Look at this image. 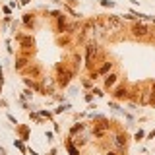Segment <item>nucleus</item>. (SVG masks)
I'll return each instance as SVG.
<instances>
[{
	"instance_id": "3",
	"label": "nucleus",
	"mask_w": 155,
	"mask_h": 155,
	"mask_svg": "<svg viewBox=\"0 0 155 155\" xmlns=\"http://www.w3.org/2000/svg\"><path fill=\"white\" fill-rule=\"evenodd\" d=\"M147 33H149L147 31V25H144V24H136L132 27V35L134 37H146Z\"/></svg>"
},
{
	"instance_id": "14",
	"label": "nucleus",
	"mask_w": 155,
	"mask_h": 155,
	"mask_svg": "<svg viewBox=\"0 0 155 155\" xmlns=\"http://www.w3.org/2000/svg\"><path fill=\"white\" fill-rule=\"evenodd\" d=\"M81 130H84V124H78V126H74V128H72V136H74L76 132H81Z\"/></svg>"
},
{
	"instance_id": "8",
	"label": "nucleus",
	"mask_w": 155,
	"mask_h": 155,
	"mask_svg": "<svg viewBox=\"0 0 155 155\" xmlns=\"http://www.w3.org/2000/svg\"><path fill=\"white\" fill-rule=\"evenodd\" d=\"M29 62H27V58H18L16 60V70H21V68H25Z\"/></svg>"
},
{
	"instance_id": "12",
	"label": "nucleus",
	"mask_w": 155,
	"mask_h": 155,
	"mask_svg": "<svg viewBox=\"0 0 155 155\" xmlns=\"http://www.w3.org/2000/svg\"><path fill=\"white\" fill-rule=\"evenodd\" d=\"M24 24H25V25H29V24L33 25V16H31V14H25V16H24Z\"/></svg>"
},
{
	"instance_id": "13",
	"label": "nucleus",
	"mask_w": 155,
	"mask_h": 155,
	"mask_svg": "<svg viewBox=\"0 0 155 155\" xmlns=\"http://www.w3.org/2000/svg\"><path fill=\"white\" fill-rule=\"evenodd\" d=\"M80 62H81V56H80V54H76V56H74V70H76V68H80Z\"/></svg>"
},
{
	"instance_id": "11",
	"label": "nucleus",
	"mask_w": 155,
	"mask_h": 155,
	"mask_svg": "<svg viewBox=\"0 0 155 155\" xmlns=\"http://www.w3.org/2000/svg\"><path fill=\"white\" fill-rule=\"evenodd\" d=\"M111 66H113V64H111V62H107V64H103V66H101V68H99V74H107V72L111 70Z\"/></svg>"
},
{
	"instance_id": "5",
	"label": "nucleus",
	"mask_w": 155,
	"mask_h": 155,
	"mask_svg": "<svg viewBox=\"0 0 155 155\" xmlns=\"http://www.w3.org/2000/svg\"><path fill=\"white\" fill-rule=\"evenodd\" d=\"M114 144H116V147H126L128 140H126V136H122V134H118V136L114 138Z\"/></svg>"
},
{
	"instance_id": "7",
	"label": "nucleus",
	"mask_w": 155,
	"mask_h": 155,
	"mask_svg": "<svg viewBox=\"0 0 155 155\" xmlns=\"http://www.w3.org/2000/svg\"><path fill=\"white\" fill-rule=\"evenodd\" d=\"M114 97L116 99H126L128 97V89L126 87H118V89L114 91Z\"/></svg>"
},
{
	"instance_id": "19",
	"label": "nucleus",
	"mask_w": 155,
	"mask_h": 155,
	"mask_svg": "<svg viewBox=\"0 0 155 155\" xmlns=\"http://www.w3.org/2000/svg\"><path fill=\"white\" fill-rule=\"evenodd\" d=\"M2 84H4V76H2V66H0V87H2Z\"/></svg>"
},
{
	"instance_id": "21",
	"label": "nucleus",
	"mask_w": 155,
	"mask_h": 155,
	"mask_svg": "<svg viewBox=\"0 0 155 155\" xmlns=\"http://www.w3.org/2000/svg\"><path fill=\"white\" fill-rule=\"evenodd\" d=\"M107 155H116V153H114V151H109V153Z\"/></svg>"
},
{
	"instance_id": "18",
	"label": "nucleus",
	"mask_w": 155,
	"mask_h": 155,
	"mask_svg": "<svg viewBox=\"0 0 155 155\" xmlns=\"http://www.w3.org/2000/svg\"><path fill=\"white\" fill-rule=\"evenodd\" d=\"M144 136H146V134H144V132H141V130H140V132H138V134H136V140H138V141H140V140H141V138H144Z\"/></svg>"
},
{
	"instance_id": "2",
	"label": "nucleus",
	"mask_w": 155,
	"mask_h": 155,
	"mask_svg": "<svg viewBox=\"0 0 155 155\" xmlns=\"http://www.w3.org/2000/svg\"><path fill=\"white\" fill-rule=\"evenodd\" d=\"M105 24H107V31H120L122 29V21L118 18H114V16H107Z\"/></svg>"
},
{
	"instance_id": "16",
	"label": "nucleus",
	"mask_w": 155,
	"mask_h": 155,
	"mask_svg": "<svg viewBox=\"0 0 155 155\" xmlns=\"http://www.w3.org/2000/svg\"><path fill=\"white\" fill-rule=\"evenodd\" d=\"M101 4H103V6H109V8H113L114 2H111V0H101Z\"/></svg>"
},
{
	"instance_id": "9",
	"label": "nucleus",
	"mask_w": 155,
	"mask_h": 155,
	"mask_svg": "<svg viewBox=\"0 0 155 155\" xmlns=\"http://www.w3.org/2000/svg\"><path fill=\"white\" fill-rule=\"evenodd\" d=\"M66 149H68V153H70V155H80L78 151H76V147H74V144H72V140L66 141Z\"/></svg>"
},
{
	"instance_id": "10",
	"label": "nucleus",
	"mask_w": 155,
	"mask_h": 155,
	"mask_svg": "<svg viewBox=\"0 0 155 155\" xmlns=\"http://www.w3.org/2000/svg\"><path fill=\"white\" fill-rule=\"evenodd\" d=\"M14 146L18 147L21 153H27V149H25V146H24V141H21V140H14Z\"/></svg>"
},
{
	"instance_id": "1",
	"label": "nucleus",
	"mask_w": 155,
	"mask_h": 155,
	"mask_svg": "<svg viewBox=\"0 0 155 155\" xmlns=\"http://www.w3.org/2000/svg\"><path fill=\"white\" fill-rule=\"evenodd\" d=\"M72 76H74V70H68V68H58V74H56V84L66 87V85L72 81Z\"/></svg>"
},
{
	"instance_id": "17",
	"label": "nucleus",
	"mask_w": 155,
	"mask_h": 155,
	"mask_svg": "<svg viewBox=\"0 0 155 155\" xmlns=\"http://www.w3.org/2000/svg\"><path fill=\"white\" fill-rule=\"evenodd\" d=\"M31 97H33V93H31L29 89H25V91H24V99H31Z\"/></svg>"
},
{
	"instance_id": "4",
	"label": "nucleus",
	"mask_w": 155,
	"mask_h": 155,
	"mask_svg": "<svg viewBox=\"0 0 155 155\" xmlns=\"http://www.w3.org/2000/svg\"><path fill=\"white\" fill-rule=\"evenodd\" d=\"M19 132V136H21V141H27L29 140V128L27 126H16Z\"/></svg>"
},
{
	"instance_id": "15",
	"label": "nucleus",
	"mask_w": 155,
	"mask_h": 155,
	"mask_svg": "<svg viewBox=\"0 0 155 155\" xmlns=\"http://www.w3.org/2000/svg\"><path fill=\"white\" fill-rule=\"evenodd\" d=\"M70 109V105H60V107L56 109V113H64V111H68Z\"/></svg>"
},
{
	"instance_id": "20",
	"label": "nucleus",
	"mask_w": 155,
	"mask_h": 155,
	"mask_svg": "<svg viewBox=\"0 0 155 155\" xmlns=\"http://www.w3.org/2000/svg\"><path fill=\"white\" fill-rule=\"evenodd\" d=\"M8 120H10V122H14V124H18V120H16V116H12V114H8Z\"/></svg>"
},
{
	"instance_id": "6",
	"label": "nucleus",
	"mask_w": 155,
	"mask_h": 155,
	"mask_svg": "<svg viewBox=\"0 0 155 155\" xmlns=\"http://www.w3.org/2000/svg\"><path fill=\"white\" fill-rule=\"evenodd\" d=\"M116 80H118V78L114 74H109L107 78H105V87H113V85L116 84Z\"/></svg>"
}]
</instances>
